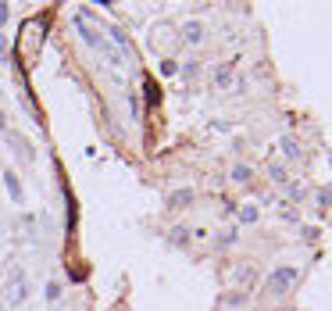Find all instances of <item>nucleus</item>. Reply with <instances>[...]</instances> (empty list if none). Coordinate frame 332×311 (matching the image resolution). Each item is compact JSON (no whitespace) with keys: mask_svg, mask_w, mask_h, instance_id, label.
I'll return each mask as SVG.
<instances>
[{"mask_svg":"<svg viewBox=\"0 0 332 311\" xmlns=\"http://www.w3.org/2000/svg\"><path fill=\"white\" fill-rule=\"evenodd\" d=\"M4 297H8V304H22L29 297V279H25L22 268H11V276L4 283Z\"/></svg>","mask_w":332,"mask_h":311,"instance_id":"f257e3e1","label":"nucleus"},{"mask_svg":"<svg viewBox=\"0 0 332 311\" xmlns=\"http://www.w3.org/2000/svg\"><path fill=\"white\" fill-rule=\"evenodd\" d=\"M293 286H297V268H275L272 276H268V290H272L275 297L289 293Z\"/></svg>","mask_w":332,"mask_h":311,"instance_id":"f03ea898","label":"nucleus"},{"mask_svg":"<svg viewBox=\"0 0 332 311\" xmlns=\"http://www.w3.org/2000/svg\"><path fill=\"white\" fill-rule=\"evenodd\" d=\"M4 186H8V193H11V197L22 204V182L15 179V172H4Z\"/></svg>","mask_w":332,"mask_h":311,"instance_id":"7ed1b4c3","label":"nucleus"},{"mask_svg":"<svg viewBox=\"0 0 332 311\" xmlns=\"http://www.w3.org/2000/svg\"><path fill=\"white\" fill-rule=\"evenodd\" d=\"M186 40H189V43H200V40H204V29H200L196 22H193V25H186Z\"/></svg>","mask_w":332,"mask_h":311,"instance_id":"20e7f679","label":"nucleus"},{"mask_svg":"<svg viewBox=\"0 0 332 311\" xmlns=\"http://www.w3.org/2000/svg\"><path fill=\"white\" fill-rule=\"evenodd\" d=\"M189 197H193L189 190H179V193H172V208H182V204H186Z\"/></svg>","mask_w":332,"mask_h":311,"instance_id":"39448f33","label":"nucleus"},{"mask_svg":"<svg viewBox=\"0 0 332 311\" xmlns=\"http://www.w3.org/2000/svg\"><path fill=\"white\" fill-rule=\"evenodd\" d=\"M229 79H232V72H229L225 65H222V68H215V83H218V86H225Z\"/></svg>","mask_w":332,"mask_h":311,"instance_id":"423d86ee","label":"nucleus"},{"mask_svg":"<svg viewBox=\"0 0 332 311\" xmlns=\"http://www.w3.org/2000/svg\"><path fill=\"white\" fill-rule=\"evenodd\" d=\"M232 179H236V182H246V179H250V168L236 165V168H232Z\"/></svg>","mask_w":332,"mask_h":311,"instance_id":"0eeeda50","label":"nucleus"},{"mask_svg":"<svg viewBox=\"0 0 332 311\" xmlns=\"http://www.w3.org/2000/svg\"><path fill=\"white\" fill-rule=\"evenodd\" d=\"M282 150H286V158H300V150H297L293 140H282Z\"/></svg>","mask_w":332,"mask_h":311,"instance_id":"6e6552de","label":"nucleus"},{"mask_svg":"<svg viewBox=\"0 0 332 311\" xmlns=\"http://www.w3.org/2000/svg\"><path fill=\"white\" fill-rule=\"evenodd\" d=\"M272 179H279V182H286V172H282V165H272Z\"/></svg>","mask_w":332,"mask_h":311,"instance_id":"1a4fd4ad","label":"nucleus"},{"mask_svg":"<svg viewBox=\"0 0 332 311\" xmlns=\"http://www.w3.org/2000/svg\"><path fill=\"white\" fill-rule=\"evenodd\" d=\"M57 293H61V286H57V283H50V286H47V297H50V300H57Z\"/></svg>","mask_w":332,"mask_h":311,"instance_id":"9d476101","label":"nucleus"},{"mask_svg":"<svg viewBox=\"0 0 332 311\" xmlns=\"http://www.w3.org/2000/svg\"><path fill=\"white\" fill-rule=\"evenodd\" d=\"M4 18H8V8H4V4H0V22H4Z\"/></svg>","mask_w":332,"mask_h":311,"instance_id":"9b49d317","label":"nucleus"}]
</instances>
